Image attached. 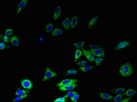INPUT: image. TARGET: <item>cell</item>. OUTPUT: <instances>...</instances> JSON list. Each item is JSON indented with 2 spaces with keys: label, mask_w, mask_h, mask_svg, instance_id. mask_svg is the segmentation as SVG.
<instances>
[{
  "label": "cell",
  "mask_w": 137,
  "mask_h": 102,
  "mask_svg": "<svg viewBox=\"0 0 137 102\" xmlns=\"http://www.w3.org/2000/svg\"><path fill=\"white\" fill-rule=\"evenodd\" d=\"M118 71L121 77L125 78L131 77L135 73V66L131 61H125L119 66Z\"/></svg>",
  "instance_id": "1"
},
{
  "label": "cell",
  "mask_w": 137,
  "mask_h": 102,
  "mask_svg": "<svg viewBox=\"0 0 137 102\" xmlns=\"http://www.w3.org/2000/svg\"><path fill=\"white\" fill-rule=\"evenodd\" d=\"M132 44V40L130 39H120L116 41L112 50L114 53H122L131 47Z\"/></svg>",
  "instance_id": "2"
},
{
  "label": "cell",
  "mask_w": 137,
  "mask_h": 102,
  "mask_svg": "<svg viewBox=\"0 0 137 102\" xmlns=\"http://www.w3.org/2000/svg\"><path fill=\"white\" fill-rule=\"evenodd\" d=\"M102 16L99 14H95L88 18L85 23L86 31H91L93 28L102 19Z\"/></svg>",
  "instance_id": "3"
},
{
  "label": "cell",
  "mask_w": 137,
  "mask_h": 102,
  "mask_svg": "<svg viewBox=\"0 0 137 102\" xmlns=\"http://www.w3.org/2000/svg\"><path fill=\"white\" fill-rule=\"evenodd\" d=\"M63 11L62 4H57L53 10V18L55 21H58L62 18Z\"/></svg>",
  "instance_id": "4"
},
{
  "label": "cell",
  "mask_w": 137,
  "mask_h": 102,
  "mask_svg": "<svg viewBox=\"0 0 137 102\" xmlns=\"http://www.w3.org/2000/svg\"><path fill=\"white\" fill-rule=\"evenodd\" d=\"M80 15L74 14L71 15L70 28L71 30H75L79 25Z\"/></svg>",
  "instance_id": "5"
},
{
  "label": "cell",
  "mask_w": 137,
  "mask_h": 102,
  "mask_svg": "<svg viewBox=\"0 0 137 102\" xmlns=\"http://www.w3.org/2000/svg\"><path fill=\"white\" fill-rule=\"evenodd\" d=\"M28 3L29 1L27 0H22L20 1L17 6V10L15 14V17H17L27 7Z\"/></svg>",
  "instance_id": "6"
},
{
  "label": "cell",
  "mask_w": 137,
  "mask_h": 102,
  "mask_svg": "<svg viewBox=\"0 0 137 102\" xmlns=\"http://www.w3.org/2000/svg\"><path fill=\"white\" fill-rule=\"evenodd\" d=\"M92 52L95 56L98 57H105L107 55V51L104 48L97 49H88Z\"/></svg>",
  "instance_id": "7"
},
{
  "label": "cell",
  "mask_w": 137,
  "mask_h": 102,
  "mask_svg": "<svg viewBox=\"0 0 137 102\" xmlns=\"http://www.w3.org/2000/svg\"><path fill=\"white\" fill-rule=\"evenodd\" d=\"M71 15H65L63 18L62 23L63 27L66 30H68L70 28Z\"/></svg>",
  "instance_id": "8"
},
{
  "label": "cell",
  "mask_w": 137,
  "mask_h": 102,
  "mask_svg": "<svg viewBox=\"0 0 137 102\" xmlns=\"http://www.w3.org/2000/svg\"><path fill=\"white\" fill-rule=\"evenodd\" d=\"M81 49L82 50L83 55L88 60V61L91 63L94 62L95 59L96 58L94 54L89 50L87 49H85L83 48H81Z\"/></svg>",
  "instance_id": "9"
},
{
  "label": "cell",
  "mask_w": 137,
  "mask_h": 102,
  "mask_svg": "<svg viewBox=\"0 0 137 102\" xmlns=\"http://www.w3.org/2000/svg\"><path fill=\"white\" fill-rule=\"evenodd\" d=\"M58 76V74L55 72H52L48 67H47L44 78L42 80V82H45L52 78Z\"/></svg>",
  "instance_id": "10"
},
{
  "label": "cell",
  "mask_w": 137,
  "mask_h": 102,
  "mask_svg": "<svg viewBox=\"0 0 137 102\" xmlns=\"http://www.w3.org/2000/svg\"><path fill=\"white\" fill-rule=\"evenodd\" d=\"M78 82L77 79H66L62 80L57 85V86H63L67 85L72 84L73 83H76Z\"/></svg>",
  "instance_id": "11"
},
{
  "label": "cell",
  "mask_w": 137,
  "mask_h": 102,
  "mask_svg": "<svg viewBox=\"0 0 137 102\" xmlns=\"http://www.w3.org/2000/svg\"><path fill=\"white\" fill-rule=\"evenodd\" d=\"M21 84L23 88L29 90L31 89L33 86L32 83L28 79H25L22 80L21 82Z\"/></svg>",
  "instance_id": "12"
},
{
  "label": "cell",
  "mask_w": 137,
  "mask_h": 102,
  "mask_svg": "<svg viewBox=\"0 0 137 102\" xmlns=\"http://www.w3.org/2000/svg\"><path fill=\"white\" fill-rule=\"evenodd\" d=\"M78 86V85L76 83H73L72 84L67 85L63 86H60L59 89L61 91H65L68 90H73Z\"/></svg>",
  "instance_id": "13"
},
{
  "label": "cell",
  "mask_w": 137,
  "mask_h": 102,
  "mask_svg": "<svg viewBox=\"0 0 137 102\" xmlns=\"http://www.w3.org/2000/svg\"><path fill=\"white\" fill-rule=\"evenodd\" d=\"M95 68V67L92 65H88L84 66L79 67V69L83 73H87Z\"/></svg>",
  "instance_id": "14"
},
{
  "label": "cell",
  "mask_w": 137,
  "mask_h": 102,
  "mask_svg": "<svg viewBox=\"0 0 137 102\" xmlns=\"http://www.w3.org/2000/svg\"><path fill=\"white\" fill-rule=\"evenodd\" d=\"M103 47V45L100 43H91L88 44L87 45L88 49H95Z\"/></svg>",
  "instance_id": "15"
},
{
  "label": "cell",
  "mask_w": 137,
  "mask_h": 102,
  "mask_svg": "<svg viewBox=\"0 0 137 102\" xmlns=\"http://www.w3.org/2000/svg\"><path fill=\"white\" fill-rule=\"evenodd\" d=\"M99 96L101 98L104 100H111L113 98L112 95L107 93L100 92L99 93Z\"/></svg>",
  "instance_id": "16"
},
{
  "label": "cell",
  "mask_w": 137,
  "mask_h": 102,
  "mask_svg": "<svg viewBox=\"0 0 137 102\" xmlns=\"http://www.w3.org/2000/svg\"><path fill=\"white\" fill-rule=\"evenodd\" d=\"M86 40H83L80 41H77L72 44V46L77 48H82L86 44Z\"/></svg>",
  "instance_id": "17"
},
{
  "label": "cell",
  "mask_w": 137,
  "mask_h": 102,
  "mask_svg": "<svg viewBox=\"0 0 137 102\" xmlns=\"http://www.w3.org/2000/svg\"><path fill=\"white\" fill-rule=\"evenodd\" d=\"M10 41L13 45L15 46H19V41L17 36H12L10 39Z\"/></svg>",
  "instance_id": "18"
},
{
  "label": "cell",
  "mask_w": 137,
  "mask_h": 102,
  "mask_svg": "<svg viewBox=\"0 0 137 102\" xmlns=\"http://www.w3.org/2000/svg\"><path fill=\"white\" fill-rule=\"evenodd\" d=\"M63 34V31L61 28L58 27L56 28L53 31L52 35L53 36H60Z\"/></svg>",
  "instance_id": "19"
},
{
  "label": "cell",
  "mask_w": 137,
  "mask_h": 102,
  "mask_svg": "<svg viewBox=\"0 0 137 102\" xmlns=\"http://www.w3.org/2000/svg\"><path fill=\"white\" fill-rule=\"evenodd\" d=\"M105 60V57H97L95 59V62L96 66L99 67L101 66Z\"/></svg>",
  "instance_id": "20"
},
{
  "label": "cell",
  "mask_w": 137,
  "mask_h": 102,
  "mask_svg": "<svg viewBox=\"0 0 137 102\" xmlns=\"http://www.w3.org/2000/svg\"><path fill=\"white\" fill-rule=\"evenodd\" d=\"M82 51L79 48H77L75 52V62H77L78 59L82 56Z\"/></svg>",
  "instance_id": "21"
},
{
  "label": "cell",
  "mask_w": 137,
  "mask_h": 102,
  "mask_svg": "<svg viewBox=\"0 0 137 102\" xmlns=\"http://www.w3.org/2000/svg\"><path fill=\"white\" fill-rule=\"evenodd\" d=\"M136 94H137V91L133 89H131V88L128 89L124 93L125 95L129 97L133 96L136 95Z\"/></svg>",
  "instance_id": "22"
},
{
  "label": "cell",
  "mask_w": 137,
  "mask_h": 102,
  "mask_svg": "<svg viewBox=\"0 0 137 102\" xmlns=\"http://www.w3.org/2000/svg\"><path fill=\"white\" fill-rule=\"evenodd\" d=\"M29 92V91H27V90H22L21 89L19 88L16 91V93H15V95L20 96L24 95L27 94V93Z\"/></svg>",
  "instance_id": "23"
},
{
  "label": "cell",
  "mask_w": 137,
  "mask_h": 102,
  "mask_svg": "<svg viewBox=\"0 0 137 102\" xmlns=\"http://www.w3.org/2000/svg\"><path fill=\"white\" fill-rule=\"evenodd\" d=\"M53 27L54 25L53 23L52 22H49L46 24L45 28V30L47 32H51L53 29Z\"/></svg>",
  "instance_id": "24"
},
{
  "label": "cell",
  "mask_w": 137,
  "mask_h": 102,
  "mask_svg": "<svg viewBox=\"0 0 137 102\" xmlns=\"http://www.w3.org/2000/svg\"><path fill=\"white\" fill-rule=\"evenodd\" d=\"M76 64L77 65L80 67L84 66L89 64V62L88 61H87V60H82V61L78 62Z\"/></svg>",
  "instance_id": "25"
},
{
  "label": "cell",
  "mask_w": 137,
  "mask_h": 102,
  "mask_svg": "<svg viewBox=\"0 0 137 102\" xmlns=\"http://www.w3.org/2000/svg\"><path fill=\"white\" fill-rule=\"evenodd\" d=\"M125 88L123 87L117 88L112 90V92L116 94H121L125 91Z\"/></svg>",
  "instance_id": "26"
},
{
  "label": "cell",
  "mask_w": 137,
  "mask_h": 102,
  "mask_svg": "<svg viewBox=\"0 0 137 102\" xmlns=\"http://www.w3.org/2000/svg\"><path fill=\"white\" fill-rule=\"evenodd\" d=\"M28 95L27 94H26L24 95L20 96L18 97L17 98H14L13 100V102H16L21 101V100L24 99V98H26L28 96Z\"/></svg>",
  "instance_id": "27"
},
{
  "label": "cell",
  "mask_w": 137,
  "mask_h": 102,
  "mask_svg": "<svg viewBox=\"0 0 137 102\" xmlns=\"http://www.w3.org/2000/svg\"><path fill=\"white\" fill-rule=\"evenodd\" d=\"M80 97V95L78 94H76L71 97L70 99L71 101L72 102H77L78 99H79Z\"/></svg>",
  "instance_id": "28"
},
{
  "label": "cell",
  "mask_w": 137,
  "mask_h": 102,
  "mask_svg": "<svg viewBox=\"0 0 137 102\" xmlns=\"http://www.w3.org/2000/svg\"><path fill=\"white\" fill-rule=\"evenodd\" d=\"M77 93V92H75V91H69V92H68L65 96H64V97L66 99L67 98L71 97L72 96L74 95Z\"/></svg>",
  "instance_id": "29"
},
{
  "label": "cell",
  "mask_w": 137,
  "mask_h": 102,
  "mask_svg": "<svg viewBox=\"0 0 137 102\" xmlns=\"http://www.w3.org/2000/svg\"><path fill=\"white\" fill-rule=\"evenodd\" d=\"M77 71L76 70L73 69H70L67 70V74L68 75H75L77 74Z\"/></svg>",
  "instance_id": "30"
},
{
  "label": "cell",
  "mask_w": 137,
  "mask_h": 102,
  "mask_svg": "<svg viewBox=\"0 0 137 102\" xmlns=\"http://www.w3.org/2000/svg\"><path fill=\"white\" fill-rule=\"evenodd\" d=\"M123 95L121 94H118L115 97L114 99V102H120L122 98L123 97Z\"/></svg>",
  "instance_id": "31"
},
{
  "label": "cell",
  "mask_w": 137,
  "mask_h": 102,
  "mask_svg": "<svg viewBox=\"0 0 137 102\" xmlns=\"http://www.w3.org/2000/svg\"><path fill=\"white\" fill-rule=\"evenodd\" d=\"M5 33L6 35L8 36H10L12 35L13 32V30L12 28L7 29L5 30Z\"/></svg>",
  "instance_id": "32"
},
{
  "label": "cell",
  "mask_w": 137,
  "mask_h": 102,
  "mask_svg": "<svg viewBox=\"0 0 137 102\" xmlns=\"http://www.w3.org/2000/svg\"><path fill=\"white\" fill-rule=\"evenodd\" d=\"M66 102V98L63 97H61V98H58L56 99L55 101H53L54 102Z\"/></svg>",
  "instance_id": "33"
},
{
  "label": "cell",
  "mask_w": 137,
  "mask_h": 102,
  "mask_svg": "<svg viewBox=\"0 0 137 102\" xmlns=\"http://www.w3.org/2000/svg\"><path fill=\"white\" fill-rule=\"evenodd\" d=\"M3 40L5 43H7L9 40V37L8 36V35H5L3 37Z\"/></svg>",
  "instance_id": "34"
},
{
  "label": "cell",
  "mask_w": 137,
  "mask_h": 102,
  "mask_svg": "<svg viewBox=\"0 0 137 102\" xmlns=\"http://www.w3.org/2000/svg\"><path fill=\"white\" fill-rule=\"evenodd\" d=\"M131 99H132V98H126V99H123V100H121V101H120V102H129V101H130V100H131Z\"/></svg>",
  "instance_id": "35"
},
{
  "label": "cell",
  "mask_w": 137,
  "mask_h": 102,
  "mask_svg": "<svg viewBox=\"0 0 137 102\" xmlns=\"http://www.w3.org/2000/svg\"><path fill=\"white\" fill-rule=\"evenodd\" d=\"M5 48V45L4 43L3 42H1L0 43V49H4Z\"/></svg>",
  "instance_id": "36"
},
{
  "label": "cell",
  "mask_w": 137,
  "mask_h": 102,
  "mask_svg": "<svg viewBox=\"0 0 137 102\" xmlns=\"http://www.w3.org/2000/svg\"><path fill=\"white\" fill-rule=\"evenodd\" d=\"M39 41H40L41 42V43L43 42L44 40V37L43 36H40L39 38Z\"/></svg>",
  "instance_id": "37"
}]
</instances>
